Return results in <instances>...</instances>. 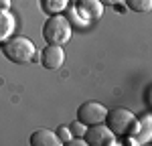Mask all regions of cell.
<instances>
[{
	"mask_svg": "<svg viewBox=\"0 0 152 146\" xmlns=\"http://www.w3.org/2000/svg\"><path fill=\"white\" fill-rule=\"evenodd\" d=\"M63 63H65V51H63L61 45H47V47L41 51V65L45 69L55 71Z\"/></svg>",
	"mask_w": 152,
	"mask_h": 146,
	"instance_id": "obj_6",
	"label": "cell"
},
{
	"mask_svg": "<svg viewBox=\"0 0 152 146\" xmlns=\"http://www.w3.org/2000/svg\"><path fill=\"white\" fill-rule=\"evenodd\" d=\"M31 146H61V140L57 138V134L49 128H39L31 134Z\"/></svg>",
	"mask_w": 152,
	"mask_h": 146,
	"instance_id": "obj_8",
	"label": "cell"
},
{
	"mask_svg": "<svg viewBox=\"0 0 152 146\" xmlns=\"http://www.w3.org/2000/svg\"><path fill=\"white\" fill-rule=\"evenodd\" d=\"M69 23L75 24V26H85V24H89V20H87V16H85L77 6H73L71 12H69Z\"/></svg>",
	"mask_w": 152,
	"mask_h": 146,
	"instance_id": "obj_13",
	"label": "cell"
},
{
	"mask_svg": "<svg viewBox=\"0 0 152 146\" xmlns=\"http://www.w3.org/2000/svg\"><path fill=\"white\" fill-rule=\"evenodd\" d=\"M104 124L116 134V136H130L134 134L136 126H138V116L134 112H130L128 108H112L105 114Z\"/></svg>",
	"mask_w": 152,
	"mask_h": 146,
	"instance_id": "obj_3",
	"label": "cell"
},
{
	"mask_svg": "<svg viewBox=\"0 0 152 146\" xmlns=\"http://www.w3.org/2000/svg\"><path fill=\"white\" fill-rule=\"evenodd\" d=\"M126 138L130 140V144H146L152 138V118H150V114H142L140 118H138V126H136L134 134H130Z\"/></svg>",
	"mask_w": 152,
	"mask_h": 146,
	"instance_id": "obj_7",
	"label": "cell"
},
{
	"mask_svg": "<svg viewBox=\"0 0 152 146\" xmlns=\"http://www.w3.org/2000/svg\"><path fill=\"white\" fill-rule=\"evenodd\" d=\"M124 2L134 12H150L152 8V0H124Z\"/></svg>",
	"mask_w": 152,
	"mask_h": 146,
	"instance_id": "obj_12",
	"label": "cell"
},
{
	"mask_svg": "<svg viewBox=\"0 0 152 146\" xmlns=\"http://www.w3.org/2000/svg\"><path fill=\"white\" fill-rule=\"evenodd\" d=\"M10 2L12 0H0V10L2 8H10Z\"/></svg>",
	"mask_w": 152,
	"mask_h": 146,
	"instance_id": "obj_17",
	"label": "cell"
},
{
	"mask_svg": "<svg viewBox=\"0 0 152 146\" xmlns=\"http://www.w3.org/2000/svg\"><path fill=\"white\" fill-rule=\"evenodd\" d=\"M107 108L99 101H85L77 108V120L83 122L85 126H94V124H102L105 120Z\"/></svg>",
	"mask_w": 152,
	"mask_h": 146,
	"instance_id": "obj_5",
	"label": "cell"
},
{
	"mask_svg": "<svg viewBox=\"0 0 152 146\" xmlns=\"http://www.w3.org/2000/svg\"><path fill=\"white\" fill-rule=\"evenodd\" d=\"M85 128H87V126H85V124H83V122H73V124H71L69 126V130H71V134H73V136H83V134H85Z\"/></svg>",
	"mask_w": 152,
	"mask_h": 146,
	"instance_id": "obj_15",
	"label": "cell"
},
{
	"mask_svg": "<svg viewBox=\"0 0 152 146\" xmlns=\"http://www.w3.org/2000/svg\"><path fill=\"white\" fill-rule=\"evenodd\" d=\"M71 26L67 16H63L61 12L59 14H49L47 23L43 24V39L47 41L49 45H65L71 41Z\"/></svg>",
	"mask_w": 152,
	"mask_h": 146,
	"instance_id": "obj_2",
	"label": "cell"
},
{
	"mask_svg": "<svg viewBox=\"0 0 152 146\" xmlns=\"http://www.w3.org/2000/svg\"><path fill=\"white\" fill-rule=\"evenodd\" d=\"M75 6L87 16V20H97L104 14V4L99 0H77Z\"/></svg>",
	"mask_w": 152,
	"mask_h": 146,
	"instance_id": "obj_9",
	"label": "cell"
},
{
	"mask_svg": "<svg viewBox=\"0 0 152 146\" xmlns=\"http://www.w3.org/2000/svg\"><path fill=\"white\" fill-rule=\"evenodd\" d=\"M85 142L89 146H116L118 144V136L104 122L102 124H94V126H87L85 134H83Z\"/></svg>",
	"mask_w": 152,
	"mask_h": 146,
	"instance_id": "obj_4",
	"label": "cell"
},
{
	"mask_svg": "<svg viewBox=\"0 0 152 146\" xmlns=\"http://www.w3.org/2000/svg\"><path fill=\"white\" fill-rule=\"evenodd\" d=\"M99 2H102L104 6H120L124 0H99Z\"/></svg>",
	"mask_w": 152,
	"mask_h": 146,
	"instance_id": "obj_16",
	"label": "cell"
},
{
	"mask_svg": "<svg viewBox=\"0 0 152 146\" xmlns=\"http://www.w3.org/2000/svg\"><path fill=\"white\" fill-rule=\"evenodd\" d=\"M55 134H57V138L61 140V144H67L71 138H73V134H71L69 126H59L57 130H55Z\"/></svg>",
	"mask_w": 152,
	"mask_h": 146,
	"instance_id": "obj_14",
	"label": "cell"
},
{
	"mask_svg": "<svg viewBox=\"0 0 152 146\" xmlns=\"http://www.w3.org/2000/svg\"><path fill=\"white\" fill-rule=\"evenodd\" d=\"M14 28H16V18H14V14H12L8 8H2V10H0V43L6 41L8 36H12Z\"/></svg>",
	"mask_w": 152,
	"mask_h": 146,
	"instance_id": "obj_10",
	"label": "cell"
},
{
	"mask_svg": "<svg viewBox=\"0 0 152 146\" xmlns=\"http://www.w3.org/2000/svg\"><path fill=\"white\" fill-rule=\"evenodd\" d=\"M2 53L8 61L23 65L28 61H35L37 47L28 36H8L6 41H2Z\"/></svg>",
	"mask_w": 152,
	"mask_h": 146,
	"instance_id": "obj_1",
	"label": "cell"
},
{
	"mask_svg": "<svg viewBox=\"0 0 152 146\" xmlns=\"http://www.w3.org/2000/svg\"><path fill=\"white\" fill-rule=\"evenodd\" d=\"M69 6V0H41V8L47 14H59Z\"/></svg>",
	"mask_w": 152,
	"mask_h": 146,
	"instance_id": "obj_11",
	"label": "cell"
}]
</instances>
